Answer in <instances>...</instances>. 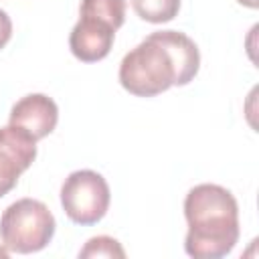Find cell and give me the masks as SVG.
I'll use <instances>...</instances> for the list:
<instances>
[{
  "mask_svg": "<svg viewBox=\"0 0 259 259\" xmlns=\"http://www.w3.org/2000/svg\"><path fill=\"white\" fill-rule=\"evenodd\" d=\"M200 67L196 42L178 30L148 34L119 63V83L138 97H154L172 85H188Z\"/></svg>",
  "mask_w": 259,
  "mask_h": 259,
  "instance_id": "6da1fadb",
  "label": "cell"
},
{
  "mask_svg": "<svg viewBox=\"0 0 259 259\" xmlns=\"http://www.w3.org/2000/svg\"><path fill=\"white\" fill-rule=\"evenodd\" d=\"M188 233L184 251L194 259H219L229 255L241 235L239 204L231 190L219 184H198L184 198Z\"/></svg>",
  "mask_w": 259,
  "mask_h": 259,
  "instance_id": "7a4b0ae2",
  "label": "cell"
},
{
  "mask_svg": "<svg viewBox=\"0 0 259 259\" xmlns=\"http://www.w3.org/2000/svg\"><path fill=\"white\" fill-rule=\"evenodd\" d=\"M55 227V217L45 202L36 198H20L2 212L0 239L8 253L28 255L51 243Z\"/></svg>",
  "mask_w": 259,
  "mask_h": 259,
  "instance_id": "3957f363",
  "label": "cell"
},
{
  "mask_svg": "<svg viewBox=\"0 0 259 259\" xmlns=\"http://www.w3.org/2000/svg\"><path fill=\"white\" fill-rule=\"evenodd\" d=\"M109 186L95 170H75L61 186L63 210L77 225L99 223L109 208Z\"/></svg>",
  "mask_w": 259,
  "mask_h": 259,
  "instance_id": "277c9868",
  "label": "cell"
},
{
  "mask_svg": "<svg viewBox=\"0 0 259 259\" xmlns=\"http://www.w3.org/2000/svg\"><path fill=\"white\" fill-rule=\"evenodd\" d=\"M36 158V140L24 130L8 123L0 127V198L8 194L20 174Z\"/></svg>",
  "mask_w": 259,
  "mask_h": 259,
  "instance_id": "5b68a950",
  "label": "cell"
},
{
  "mask_svg": "<svg viewBox=\"0 0 259 259\" xmlns=\"http://www.w3.org/2000/svg\"><path fill=\"white\" fill-rule=\"evenodd\" d=\"M113 38L115 28L107 20L79 14V20L69 34V49L75 59L83 63H97L109 55Z\"/></svg>",
  "mask_w": 259,
  "mask_h": 259,
  "instance_id": "8992f818",
  "label": "cell"
},
{
  "mask_svg": "<svg viewBox=\"0 0 259 259\" xmlns=\"http://www.w3.org/2000/svg\"><path fill=\"white\" fill-rule=\"evenodd\" d=\"M57 121H59V107L45 93L24 95L12 105L8 117V123L24 130L36 142L47 138L57 127Z\"/></svg>",
  "mask_w": 259,
  "mask_h": 259,
  "instance_id": "52a82bcc",
  "label": "cell"
},
{
  "mask_svg": "<svg viewBox=\"0 0 259 259\" xmlns=\"http://www.w3.org/2000/svg\"><path fill=\"white\" fill-rule=\"evenodd\" d=\"M132 6L142 20L162 24L170 22L178 14L180 0H132Z\"/></svg>",
  "mask_w": 259,
  "mask_h": 259,
  "instance_id": "ba28073f",
  "label": "cell"
},
{
  "mask_svg": "<svg viewBox=\"0 0 259 259\" xmlns=\"http://www.w3.org/2000/svg\"><path fill=\"white\" fill-rule=\"evenodd\" d=\"M79 14L103 18L117 30L125 20V0H81Z\"/></svg>",
  "mask_w": 259,
  "mask_h": 259,
  "instance_id": "9c48e42d",
  "label": "cell"
},
{
  "mask_svg": "<svg viewBox=\"0 0 259 259\" xmlns=\"http://www.w3.org/2000/svg\"><path fill=\"white\" fill-rule=\"evenodd\" d=\"M79 257H83V259H95V257H117V259H123L125 251L119 245V241H115L113 237L99 235V237H93V239H89L85 243V247L79 251Z\"/></svg>",
  "mask_w": 259,
  "mask_h": 259,
  "instance_id": "30bf717a",
  "label": "cell"
},
{
  "mask_svg": "<svg viewBox=\"0 0 259 259\" xmlns=\"http://www.w3.org/2000/svg\"><path fill=\"white\" fill-rule=\"evenodd\" d=\"M10 36H12V20L4 10H0V49L8 45Z\"/></svg>",
  "mask_w": 259,
  "mask_h": 259,
  "instance_id": "8fae6325",
  "label": "cell"
},
{
  "mask_svg": "<svg viewBox=\"0 0 259 259\" xmlns=\"http://www.w3.org/2000/svg\"><path fill=\"white\" fill-rule=\"evenodd\" d=\"M239 4H243V6H247V8H257L259 6V0H237Z\"/></svg>",
  "mask_w": 259,
  "mask_h": 259,
  "instance_id": "7c38bea8",
  "label": "cell"
},
{
  "mask_svg": "<svg viewBox=\"0 0 259 259\" xmlns=\"http://www.w3.org/2000/svg\"><path fill=\"white\" fill-rule=\"evenodd\" d=\"M0 257H2V259H4V257H8V249H6L4 245L0 247Z\"/></svg>",
  "mask_w": 259,
  "mask_h": 259,
  "instance_id": "4fadbf2b",
  "label": "cell"
}]
</instances>
